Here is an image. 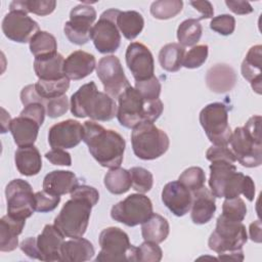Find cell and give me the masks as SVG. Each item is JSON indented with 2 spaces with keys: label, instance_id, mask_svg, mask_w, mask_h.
<instances>
[{
  "label": "cell",
  "instance_id": "5b68a950",
  "mask_svg": "<svg viewBox=\"0 0 262 262\" xmlns=\"http://www.w3.org/2000/svg\"><path fill=\"white\" fill-rule=\"evenodd\" d=\"M248 241V233L243 222L233 221L220 215L217 218L214 231L211 233L209 249L218 254L220 260L243 261V247Z\"/></svg>",
  "mask_w": 262,
  "mask_h": 262
},
{
  "label": "cell",
  "instance_id": "b9f144b4",
  "mask_svg": "<svg viewBox=\"0 0 262 262\" xmlns=\"http://www.w3.org/2000/svg\"><path fill=\"white\" fill-rule=\"evenodd\" d=\"M248 209L246 206L245 201L237 196L233 199H225V201L222 204V214L225 218L242 222L246 215H247Z\"/></svg>",
  "mask_w": 262,
  "mask_h": 262
},
{
  "label": "cell",
  "instance_id": "11a10c76",
  "mask_svg": "<svg viewBox=\"0 0 262 262\" xmlns=\"http://www.w3.org/2000/svg\"><path fill=\"white\" fill-rule=\"evenodd\" d=\"M189 4L201 13L200 19H206V18H213L214 16V8L210 1L202 0V1H190Z\"/></svg>",
  "mask_w": 262,
  "mask_h": 262
},
{
  "label": "cell",
  "instance_id": "91938a15",
  "mask_svg": "<svg viewBox=\"0 0 262 262\" xmlns=\"http://www.w3.org/2000/svg\"><path fill=\"white\" fill-rule=\"evenodd\" d=\"M1 127H2V133H5L7 130H9V126L11 123V118L9 113H7L3 107H2V117H1Z\"/></svg>",
  "mask_w": 262,
  "mask_h": 262
},
{
  "label": "cell",
  "instance_id": "d590c367",
  "mask_svg": "<svg viewBox=\"0 0 262 262\" xmlns=\"http://www.w3.org/2000/svg\"><path fill=\"white\" fill-rule=\"evenodd\" d=\"M55 7L56 1L54 0H14L9 4V11L19 10L45 16L52 13Z\"/></svg>",
  "mask_w": 262,
  "mask_h": 262
},
{
  "label": "cell",
  "instance_id": "4dcf8cb0",
  "mask_svg": "<svg viewBox=\"0 0 262 262\" xmlns=\"http://www.w3.org/2000/svg\"><path fill=\"white\" fill-rule=\"evenodd\" d=\"M169 232L170 225L168 220L158 213H152L141 224V235L146 242L161 244L168 237Z\"/></svg>",
  "mask_w": 262,
  "mask_h": 262
},
{
  "label": "cell",
  "instance_id": "ffe728a7",
  "mask_svg": "<svg viewBox=\"0 0 262 262\" xmlns=\"http://www.w3.org/2000/svg\"><path fill=\"white\" fill-rule=\"evenodd\" d=\"M163 204L177 217H182L190 211L192 192L182 183L168 182L162 190Z\"/></svg>",
  "mask_w": 262,
  "mask_h": 262
},
{
  "label": "cell",
  "instance_id": "52a82bcc",
  "mask_svg": "<svg viewBox=\"0 0 262 262\" xmlns=\"http://www.w3.org/2000/svg\"><path fill=\"white\" fill-rule=\"evenodd\" d=\"M93 207L88 200L71 195V199L64 203L54 218L53 224L66 237H83L87 230Z\"/></svg>",
  "mask_w": 262,
  "mask_h": 262
},
{
  "label": "cell",
  "instance_id": "d6986e66",
  "mask_svg": "<svg viewBox=\"0 0 262 262\" xmlns=\"http://www.w3.org/2000/svg\"><path fill=\"white\" fill-rule=\"evenodd\" d=\"M64 237L54 224H46L42 232L36 236L38 260L47 262L60 261V249Z\"/></svg>",
  "mask_w": 262,
  "mask_h": 262
},
{
  "label": "cell",
  "instance_id": "f546056e",
  "mask_svg": "<svg viewBox=\"0 0 262 262\" xmlns=\"http://www.w3.org/2000/svg\"><path fill=\"white\" fill-rule=\"evenodd\" d=\"M17 171L24 176H35L42 169V158L35 145L18 147L14 152Z\"/></svg>",
  "mask_w": 262,
  "mask_h": 262
},
{
  "label": "cell",
  "instance_id": "f6af8a7d",
  "mask_svg": "<svg viewBox=\"0 0 262 262\" xmlns=\"http://www.w3.org/2000/svg\"><path fill=\"white\" fill-rule=\"evenodd\" d=\"M134 88L146 100L159 99L162 90L161 83L156 76H152L151 78L144 81L135 82Z\"/></svg>",
  "mask_w": 262,
  "mask_h": 262
},
{
  "label": "cell",
  "instance_id": "4fadbf2b",
  "mask_svg": "<svg viewBox=\"0 0 262 262\" xmlns=\"http://www.w3.org/2000/svg\"><path fill=\"white\" fill-rule=\"evenodd\" d=\"M7 214L16 219L26 220L35 210V193L32 185L23 179H13L5 187Z\"/></svg>",
  "mask_w": 262,
  "mask_h": 262
},
{
  "label": "cell",
  "instance_id": "e575fe53",
  "mask_svg": "<svg viewBox=\"0 0 262 262\" xmlns=\"http://www.w3.org/2000/svg\"><path fill=\"white\" fill-rule=\"evenodd\" d=\"M203 28L196 18L184 19L177 28V40L183 47H193L202 37Z\"/></svg>",
  "mask_w": 262,
  "mask_h": 262
},
{
  "label": "cell",
  "instance_id": "db71d44e",
  "mask_svg": "<svg viewBox=\"0 0 262 262\" xmlns=\"http://www.w3.org/2000/svg\"><path fill=\"white\" fill-rule=\"evenodd\" d=\"M71 195H77V196H81L83 199H86L89 202H91L93 206H95L99 201L98 190L95 187L90 186V185H86V184L78 185L76 187V189L73 192H71Z\"/></svg>",
  "mask_w": 262,
  "mask_h": 262
},
{
  "label": "cell",
  "instance_id": "9c48e42d",
  "mask_svg": "<svg viewBox=\"0 0 262 262\" xmlns=\"http://www.w3.org/2000/svg\"><path fill=\"white\" fill-rule=\"evenodd\" d=\"M100 251L95 261H131L136 262V247L131 245L128 234L121 228L110 226L101 230L98 237Z\"/></svg>",
  "mask_w": 262,
  "mask_h": 262
},
{
  "label": "cell",
  "instance_id": "30bf717a",
  "mask_svg": "<svg viewBox=\"0 0 262 262\" xmlns=\"http://www.w3.org/2000/svg\"><path fill=\"white\" fill-rule=\"evenodd\" d=\"M200 124L213 145H228L232 130L228 123V108L222 102L207 104L200 112Z\"/></svg>",
  "mask_w": 262,
  "mask_h": 262
},
{
  "label": "cell",
  "instance_id": "f1b7e54d",
  "mask_svg": "<svg viewBox=\"0 0 262 262\" xmlns=\"http://www.w3.org/2000/svg\"><path fill=\"white\" fill-rule=\"evenodd\" d=\"M26 220L16 219L8 214L0 219V251L12 252L18 247V235L23 232Z\"/></svg>",
  "mask_w": 262,
  "mask_h": 262
},
{
  "label": "cell",
  "instance_id": "bcb514c9",
  "mask_svg": "<svg viewBox=\"0 0 262 262\" xmlns=\"http://www.w3.org/2000/svg\"><path fill=\"white\" fill-rule=\"evenodd\" d=\"M60 203L59 195H53L45 190L37 191L35 193V210L40 213H47L53 211Z\"/></svg>",
  "mask_w": 262,
  "mask_h": 262
},
{
  "label": "cell",
  "instance_id": "2e32d148",
  "mask_svg": "<svg viewBox=\"0 0 262 262\" xmlns=\"http://www.w3.org/2000/svg\"><path fill=\"white\" fill-rule=\"evenodd\" d=\"M2 32L6 38L17 43H28L40 31L39 25L28 13L19 10L9 11L2 20Z\"/></svg>",
  "mask_w": 262,
  "mask_h": 262
},
{
  "label": "cell",
  "instance_id": "816d5d0a",
  "mask_svg": "<svg viewBox=\"0 0 262 262\" xmlns=\"http://www.w3.org/2000/svg\"><path fill=\"white\" fill-rule=\"evenodd\" d=\"M45 158L53 165L56 166H72L71 154L66 149L61 148H51V150L45 154Z\"/></svg>",
  "mask_w": 262,
  "mask_h": 262
},
{
  "label": "cell",
  "instance_id": "680465c9",
  "mask_svg": "<svg viewBox=\"0 0 262 262\" xmlns=\"http://www.w3.org/2000/svg\"><path fill=\"white\" fill-rule=\"evenodd\" d=\"M249 234L250 238L255 243H261L262 235H261V221L256 220L250 224L249 227Z\"/></svg>",
  "mask_w": 262,
  "mask_h": 262
},
{
  "label": "cell",
  "instance_id": "484cf974",
  "mask_svg": "<svg viewBox=\"0 0 262 262\" xmlns=\"http://www.w3.org/2000/svg\"><path fill=\"white\" fill-rule=\"evenodd\" d=\"M40 127L41 125L35 120L19 115L11 120L9 131L13 137L14 143L18 147H23L34 145Z\"/></svg>",
  "mask_w": 262,
  "mask_h": 262
},
{
  "label": "cell",
  "instance_id": "83f0119b",
  "mask_svg": "<svg viewBox=\"0 0 262 262\" xmlns=\"http://www.w3.org/2000/svg\"><path fill=\"white\" fill-rule=\"evenodd\" d=\"M95 254L92 243L84 237L64 241L60 249V261L83 262L93 258Z\"/></svg>",
  "mask_w": 262,
  "mask_h": 262
},
{
  "label": "cell",
  "instance_id": "ba28073f",
  "mask_svg": "<svg viewBox=\"0 0 262 262\" xmlns=\"http://www.w3.org/2000/svg\"><path fill=\"white\" fill-rule=\"evenodd\" d=\"M131 144L138 159L151 161L166 154L170 139L167 133L154 123H141L132 129Z\"/></svg>",
  "mask_w": 262,
  "mask_h": 262
},
{
  "label": "cell",
  "instance_id": "6f0895ef",
  "mask_svg": "<svg viewBox=\"0 0 262 262\" xmlns=\"http://www.w3.org/2000/svg\"><path fill=\"white\" fill-rule=\"evenodd\" d=\"M20 250L29 257L32 259H37L38 260V253H37V247H36V237L35 236H29L25 238L20 245H19Z\"/></svg>",
  "mask_w": 262,
  "mask_h": 262
},
{
  "label": "cell",
  "instance_id": "74e56055",
  "mask_svg": "<svg viewBox=\"0 0 262 262\" xmlns=\"http://www.w3.org/2000/svg\"><path fill=\"white\" fill-rule=\"evenodd\" d=\"M30 51L35 57L44 56L57 52V41L55 37L46 32L39 31L29 42Z\"/></svg>",
  "mask_w": 262,
  "mask_h": 262
},
{
  "label": "cell",
  "instance_id": "277c9868",
  "mask_svg": "<svg viewBox=\"0 0 262 262\" xmlns=\"http://www.w3.org/2000/svg\"><path fill=\"white\" fill-rule=\"evenodd\" d=\"M164 110L162 100H146L139 92L129 85L118 97L117 119L128 129H133L141 123H155Z\"/></svg>",
  "mask_w": 262,
  "mask_h": 262
},
{
  "label": "cell",
  "instance_id": "60d3db41",
  "mask_svg": "<svg viewBox=\"0 0 262 262\" xmlns=\"http://www.w3.org/2000/svg\"><path fill=\"white\" fill-rule=\"evenodd\" d=\"M132 187L139 193L148 192L154 185V176L145 168L132 167L130 170Z\"/></svg>",
  "mask_w": 262,
  "mask_h": 262
},
{
  "label": "cell",
  "instance_id": "f907efd6",
  "mask_svg": "<svg viewBox=\"0 0 262 262\" xmlns=\"http://www.w3.org/2000/svg\"><path fill=\"white\" fill-rule=\"evenodd\" d=\"M20 116L29 117L36 122H38L41 126L44 123L45 115H46V107L44 104L40 102H33L26 106H24V110L19 114Z\"/></svg>",
  "mask_w": 262,
  "mask_h": 262
},
{
  "label": "cell",
  "instance_id": "e0dca14e",
  "mask_svg": "<svg viewBox=\"0 0 262 262\" xmlns=\"http://www.w3.org/2000/svg\"><path fill=\"white\" fill-rule=\"evenodd\" d=\"M126 64L136 82L155 76V60L149 48L140 42H131L125 53Z\"/></svg>",
  "mask_w": 262,
  "mask_h": 262
},
{
  "label": "cell",
  "instance_id": "44dd1931",
  "mask_svg": "<svg viewBox=\"0 0 262 262\" xmlns=\"http://www.w3.org/2000/svg\"><path fill=\"white\" fill-rule=\"evenodd\" d=\"M216 212L215 196L206 186L192 191L190 218L194 224H206L213 218Z\"/></svg>",
  "mask_w": 262,
  "mask_h": 262
},
{
  "label": "cell",
  "instance_id": "7dc6e473",
  "mask_svg": "<svg viewBox=\"0 0 262 262\" xmlns=\"http://www.w3.org/2000/svg\"><path fill=\"white\" fill-rule=\"evenodd\" d=\"M210 28L222 36L231 35L235 29V18L230 14H220L214 16L211 19Z\"/></svg>",
  "mask_w": 262,
  "mask_h": 262
},
{
  "label": "cell",
  "instance_id": "d4e9b609",
  "mask_svg": "<svg viewBox=\"0 0 262 262\" xmlns=\"http://www.w3.org/2000/svg\"><path fill=\"white\" fill-rule=\"evenodd\" d=\"M262 46L260 44L252 46L246 54L245 59L242 62L241 72L243 77L250 82L252 89L257 93L261 94L262 90Z\"/></svg>",
  "mask_w": 262,
  "mask_h": 262
},
{
  "label": "cell",
  "instance_id": "ee69618b",
  "mask_svg": "<svg viewBox=\"0 0 262 262\" xmlns=\"http://www.w3.org/2000/svg\"><path fill=\"white\" fill-rule=\"evenodd\" d=\"M163 258V251L159 244L144 241L136 247L135 260L141 262H160Z\"/></svg>",
  "mask_w": 262,
  "mask_h": 262
},
{
  "label": "cell",
  "instance_id": "f35d334b",
  "mask_svg": "<svg viewBox=\"0 0 262 262\" xmlns=\"http://www.w3.org/2000/svg\"><path fill=\"white\" fill-rule=\"evenodd\" d=\"M183 1L181 0H159L151 3L149 11L157 19H169L181 12Z\"/></svg>",
  "mask_w": 262,
  "mask_h": 262
},
{
  "label": "cell",
  "instance_id": "7bdbcfd3",
  "mask_svg": "<svg viewBox=\"0 0 262 262\" xmlns=\"http://www.w3.org/2000/svg\"><path fill=\"white\" fill-rule=\"evenodd\" d=\"M209 54V47L207 44H200L191 47L187 52H185L182 67L186 69H198L202 67Z\"/></svg>",
  "mask_w": 262,
  "mask_h": 262
},
{
  "label": "cell",
  "instance_id": "8992f818",
  "mask_svg": "<svg viewBox=\"0 0 262 262\" xmlns=\"http://www.w3.org/2000/svg\"><path fill=\"white\" fill-rule=\"evenodd\" d=\"M230 149L236 161L244 167L256 168L262 164L261 116L251 117L245 126L232 131Z\"/></svg>",
  "mask_w": 262,
  "mask_h": 262
},
{
  "label": "cell",
  "instance_id": "8d00e7d4",
  "mask_svg": "<svg viewBox=\"0 0 262 262\" xmlns=\"http://www.w3.org/2000/svg\"><path fill=\"white\" fill-rule=\"evenodd\" d=\"M35 88L37 93L47 101L66 95L70 88V79L66 76L57 80H38L35 83Z\"/></svg>",
  "mask_w": 262,
  "mask_h": 262
},
{
  "label": "cell",
  "instance_id": "cb8c5ba5",
  "mask_svg": "<svg viewBox=\"0 0 262 262\" xmlns=\"http://www.w3.org/2000/svg\"><path fill=\"white\" fill-rule=\"evenodd\" d=\"M79 185L76 174L72 171L54 170L45 175L42 183L43 190L53 195H63L73 192Z\"/></svg>",
  "mask_w": 262,
  "mask_h": 262
},
{
  "label": "cell",
  "instance_id": "9f6ffc18",
  "mask_svg": "<svg viewBox=\"0 0 262 262\" xmlns=\"http://www.w3.org/2000/svg\"><path fill=\"white\" fill-rule=\"evenodd\" d=\"M226 6L230 11L237 15H245L253 12V7L248 1H233V0H226L225 1Z\"/></svg>",
  "mask_w": 262,
  "mask_h": 262
},
{
  "label": "cell",
  "instance_id": "1f68e13d",
  "mask_svg": "<svg viewBox=\"0 0 262 262\" xmlns=\"http://www.w3.org/2000/svg\"><path fill=\"white\" fill-rule=\"evenodd\" d=\"M117 26L120 33L127 40H133L142 32L144 19L141 13L135 10L120 11L117 17Z\"/></svg>",
  "mask_w": 262,
  "mask_h": 262
},
{
  "label": "cell",
  "instance_id": "8fae6325",
  "mask_svg": "<svg viewBox=\"0 0 262 262\" xmlns=\"http://www.w3.org/2000/svg\"><path fill=\"white\" fill-rule=\"evenodd\" d=\"M152 203L144 193H131L111 209V217L120 223L133 227L142 224L152 214Z\"/></svg>",
  "mask_w": 262,
  "mask_h": 262
},
{
  "label": "cell",
  "instance_id": "681fc988",
  "mask_svg": "<svg viewBox=\"0 0 262 262\" xmlns=\"http://www.w3.org/2000/svg\"><path fill=\"white\" fill-rule=\"evenodd\" d=\"M206 158L210 162L227 161L232 164L236 162L235 156L228 145H212L207 149Z\"/></svg>",
  "mask_w": 262,
  "mask_h": 262
},
{
  "label": "cell",
  "instance_id": "7402d4cb",
  "mask_svg": "<svg viewBox=\"0 0 262 262\" xmlns=\"http://www.w3.org/2000/svg\"><path fill=\"white\" fill-rule=\"evenodd\" d=\"M96 69L95 56L84 50L72 52L63 63V73L70 80H82Z\"/></svg>",
  "mask_w": 262,
  "mask_h": 262
},
{
  "label": "cell",
  "instance_id": "836d02e7",
  "mask_svg": "<svg viewBox=\"0 0 262 262\" xmlns=\"http://www.w3.org/2000/svg\"><path fill=\"white\" fill-rule=\"evenodd\" d=\"M103 183L111 193L123 194L132 186L130 171L120 167L110 169L104 176Z\"/></svg>",
  "mask_w": 262,
  "mask_h": 262
},
{
  "label": "cell",
  "instance_id": "4316f807",
  "mask_svg": "<svg viewBox=\"0 0 262 262\" xmlns=\"http://www.w3.org/2000/svg\"><path fill=\"white\" fill-rule=\"evenodd\" d=\"M63 63L64 57L59 52H55L35 57L34 71L39 80H57L66 77Z\"/></svg>",
  "mask_w": 262,
  "mask_h": 262
},
{
  "label": "cell",
  "instance_id": "5bb4252c",
  "mask_svg": "<svg viewBox=\"0 0 262 262\" xmlns=\"http://www.w3.org/2000/svg\"><path fill=\"white\" fill-rule=\"evenodd\" d=\"M96 10L87 3L76 5L70 11V19L63 26L69 41L76 45H84L91 39V30L96 19Z\"/></svg>",
  "mask_w": 262,
  "mask_h": 262
},
{
  "label": "cell",
  "instance_id": "f5cc1de1",
  "mask_svg": "<svg viewBox=\"0 0 262 262\" xmlns=\"http://www.w3.org/2000/svg\"><path fill=\"white\" fill-rule=\"evenodd\" d=\"M20 101L24 104V106L33 103V102H40L44 105H46V100H44L36 91L35 84H30L25 86L20 91Z\"/></svg>",
  "mask_w": 262,
  "mask_h": 262
},
{
  "label": "cell",
  "instance_id": "c3c4849f",
  "mask_svg": "<svg viewBox=\"0 0 262 262\" xmlns=\"http://www.w3.org/2000/svg\"><path fill=\"white\" fill-rule=\"evenodd\" d=\"M70 106H71L70 100L67 95H62V96H59L56 98L49 99V100H47L46 105H45L46 115L51 119L61 117L69 111Z\"/></svg>",
  "mask_w": 262,
  "mask_h": 262
},
{
  "label": "cell",
  "instance_id": "ab89813d",
  "mask_svg": "<svg viewBox=\"0 0 262 262\" xmlns=\"http://www.w3.org/2000/svg\"><path fill=\"white\" fill-rule=\"evenodd\" d=\"M178 181L192 192L205 186L206 174L201 167L192 166L185 169L179 175Z\"/></svg>",
  "mask_w": 262,
  "mask_h": 262
},
{
  "label": "cell",
  "instance_id": "6da1fadb",
  "mask_svg": "<svg viewBox=\"0 0 262 262\" xmlns=\"http://www.w3.org/2000/svg\"><path fill=\"white\" fill-rule=\"evenodd\" d=\"M83 141L101 167L113 169L123 163L126 141L117 131L105 129L95 121H86L83 124Z\"/></svg>",
  "mask_w": 262,
  "mask_h": 262
},
{
  "label": "cell",
  "instance_id": "603a6c76",
  "mask_svg": "<svg viewBox=\"0 0 262 262\" xmlns=\"http://www.w3.org/2000/svg\"><path fill=\"white\" fill-rule=\"evenodd\" d=\"M206 85L215 93H225L233 89L236 83L234 69L227 63H216L206 74Z\"/></svg>",
  "mask_w": 262,
  "mask_h": 262
},
{
  "label": "cell",
  "instance_id": "9a60e30c",
  "mask_svg": "<svg viewBox=\"0 0 262 262\" xmlns=\"http://www.w3.org/2000/svg\"><path fill=\"white\" fill-rule=\"evenodd\" d=\"M96 75L100 80L104 92L114 99L130 85L120 59L115 55H105L96 64Z\"/></svg>",
  "mask_w": 262,
  "mask_h": 262
},
{
  "label": "cell",
  "instance_id": "7a4b0ae2",
  "mask_svg": "<svg viewBox=\"0 0 262 262\" xmlns=\"http://www.w3.org/2000/svg\"><path fill=\"white\" fill-rule=\"evenodd\" d=\"M210 165L209 186L215 198L233 199L244 194L249 202L255 198L254 180L237 172L234 164L227 161H215Z\"/></svg>",
  "mask_w": 262,
  "mask_h": 262
},
{
  "label": "cell",
  "instance_id": "3957f363",
  "mask_svg": "<svg viewBox=\"0 0 262 262\" xmlns=\"http://www.w3.org/2000/svg\"><path fill=\"white\" fill-rule=\"evenodd\" d=\"M71 113L76 118H90L92 121L106 122L117 117L118 104L105 92L97 90L94 81L82 85L70 100Z\"/></svg>",
  "mask_w": 262,
  "mask_h": 262
},
{
  "label": "cell",
  "instance_id": "d6a6232c",
  "mask_svg": "<svg viewBox=\"0 0 262 262\" xmlns=\"http://www.w3.org/2000/svg\"><path fill=\"white\" fill-rule=\"evenodd\" d=\"M185 48L179 43H168L159 52V63L167 72H178L182 67Z\"/></svg>",
  "mask_w": 262,
  "mask_h": 262
},
{
  "label": "cell",
  "instance_id": "7c38bea8",
  "mask_svg": "<svg viewBox=\"0 0 262 262\" xmlns=\"http://www.w3.org/2000/svg\"><path fill=\"white\" fill-rule=\"evenodd\" d=\"M120 11L116 8L103 11L92 27L91 40L99 53H114L120 47L121 33L117 26V17Z\"/></svg>",
  "mask_w": 262,
  "mask_h": 262
},
{
  "label": "cell",
  "instance_id": "ac0fdd59",
  "mask_svg": "<svg viewBox=\"0 0 262 262\" xmlns=\"http://www.w3.org/2000/svg\"><path fill=\"white\" fill-rule=\"evenodd\" d=\"M83 140V125L68 119L51 126L48 131V143L51 148H74Z\"/></svg>",
  "mask_w": 262,
  "mask_h": 262
}]
</instances>
